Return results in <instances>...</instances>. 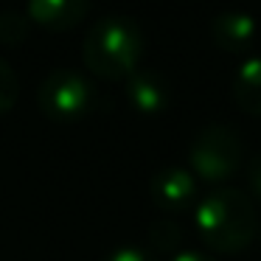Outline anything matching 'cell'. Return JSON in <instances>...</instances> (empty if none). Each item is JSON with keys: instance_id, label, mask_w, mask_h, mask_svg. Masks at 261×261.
Wrapping results in <instances>:
<instances>
[{"instance_id": "cell-1", "label": "cell", "mask_w": 261, "mask_h": 261, "mask_svg": "<svg viewBox=\"0 0 261 261\" xmlns=\"http://www.w3.org/2000/svg\"><path fill=\"white\" fill-rule=\"evenodd\" d=\"M82 57L93 76L98 79H126L138 70L143 57V31L126 14L98 17L87 29L82 42Z\"/></svg>"}, {"instance_id": "cell-2", "label": "cell", "mask_w": 261, "mask_h": 261, "mask_svg": "<svg viewBox=\"0 0 261 261\" xmlns=\"http://www.w3.org/2000/svg\"><path fill=\"white\" fill-rule=\"evenodd\" d=\"M197 230L216 253H242L258 233V214L239 188H216L197 205Z\"/></svg>"}, {"instance_id": "cell-3", "label": "cell", "mask_w": 261, "mask_h": 261, "mask_svg": "<svg viewBox=\"0 0 261 261\" xmlns=\"http://www.w3.org/2000/svg\"><path fill=\"white\" fill-rule=\"evenodd\" d=\"M37 104L51 121H79L96 107V87L79 70L57 68L40 82Z\"/></svg>"}, {"instance_id": "cell-4", "label": "cell", "mask_w": 261, "mask_h": 261, "mask_svg": "<svg viewBox=\"0 0 261 261\" xmlns=\"http://www.w3.org/2000/svg\"><path fill=\"white\" fill-rule=\"evenodd\" d=\"M191 171L205 182H225L239 171L242 163V143L239 135L225 124H211L194 138L188 149Z\"/></svg>"}, {"instance_id": "cell-5", "label": "cell", "mask_w": 261, "mask_h": 261, "mask_svg": "<svg viewBox=\"0 0 261 261\" xmlns=\"http://www.w3.org/2000/svg\"><path fill=\"white\" fill-rule=\"evenodd\" d=\"M152 199L160 211L180 214L197 199V177L182 166H166L152 177Z\"/></svg>"}, {"instance_id": "cell-6", "label": "cell", "mask_w": 261, "mask_h": 261, "mask_svg": "<svg viewBox=\"0 0 261 261\" xmlns=\"http://www.w3.org/2000/svg\"><path fill=\"white\" fill-rule=\"evenodd\" d=\"M255 37H258V23H255L253 14L242 12V9H230V12L216 14L214 23H211V40L225 54L250 51Z\"/></svg>"}, {"instance_id": "cell-7", "label": "cell", "mask_w": 261, "mask_h": 261, "mask_svg": "<svg viewBox=\"0 0 261 261\" xmlns=\"http://www.w3.org/2000/svg\"><path fill=\"white\" fill-rule=\"evenodd\" d=\"M93 0H25V17L48 31H68L87 17Z\"/></svg>"}, {"instance_id": "cell-8", "label": "cell", "mask_w": 261, "mask_h": 261, "mask_svg": "<svg viewBox=\"0 0 261 261\" xmlns=\"http://www.w3.org/2000/svg\"><path fill=\"white\" fill-rule=\"evenodd\" d=\"M126 98L141 115H158L169 107L171 90L160 73L135 70L132 76H126Z\"/></svg>"}, {"instance_id": "cell-9", "label": "cell", "mask_w": 261, "mask_h": 261, "mask_svg": "<svg viewBox=\"0 0 261 261\" xmlns=\"http://www.w3.org/2000/svg\"><path fill=\"white\" fill-rule=\"evenodd\" d=\"M233 98L247 115H261V57H247L239 65Z\"/></svg>"}, {"instance_id": "cell-10", "label": "cell", "mask_w": 261, "mask_h": 261, "mask_svg": "<svg viewBox=\"0 0 261 261\" xmlns=\"http://www.w3.org/2000/svg\"><path fill=\"white\" fill-rule=\"evenodd\" d=\"M149 244H152L154 253H180V244H182V230L177 222L171 219H160L152 225L149 230Z\"/></svg>"}, {"instance_id": "cell-11", "label": "cell", "mask_w": 261, "mask_h": 261, "mask_svg": "<svg viewBox=\"0 0 261 261\" xmlns=\"http://www.w3.org/2000/svg\"><path fill=\"white\" fill-rule=\"evenodd\" d=\"M29 23L23 12H14V9H6L0 12V42H9V45H17L29 37Z\"/></svg>"}, {"instance_id": "cell-12", "label": "cell", "mask_w": 261, "mask_h": 261, "mask_svg": "<svg viewBox=\"0 0 261 261\" xmlns=\"http://www.w3.org/2000/svg\"><path fill=\"white\" fill-rule=\"evenodd\" d=\"M17 96H20V79L12 70V65L0 57V115L9 113L17 104Z\"/></svg>"}, {"instance_id": "cell-13", "label": "cell", "mask_w": 261, "mask_h": 261, "mask_svg": "<svg viewBox=\"0 0 261 261\" xmlns=\"http://www.w3.org/2000/svg\"><path fill=\"white\" fill-rule=\"evenodd\" d=\"M104 261H158V258H154L149 250H141V247H118Z\"/></svg>"}, {"instance_id": "cell-14", "label": "cell", "mask_w": 261, "mask_h": 261, "mask_svg": "<svg viewBox=\"0 0 261 261\" xmlns=\"http://www.w3.org/2000/svg\"><path fill=\"white\" fill-rule=\"evenodd\" d=\"M247 180H250L253 194H255V197H261V158H255L253 163L247 166Z\"/></svg>"}, {"instance_id": "cell-15", "label": "cell", "mask_w": 261, "mask_h": 261, "mask_svg": "<svg viewBox=\"0 0 261 261\" xmlns=\"http://www.w3.org/2000/svg\"><path fill=\"white\" fill-rule=\"evenodd\" d=\"M171 261H216V258L208 253H199V250H180V253L171 255Z\"/></svg>"}]
</instances>
